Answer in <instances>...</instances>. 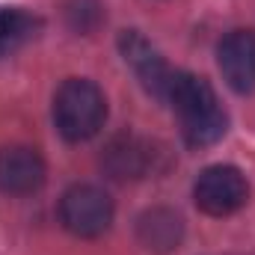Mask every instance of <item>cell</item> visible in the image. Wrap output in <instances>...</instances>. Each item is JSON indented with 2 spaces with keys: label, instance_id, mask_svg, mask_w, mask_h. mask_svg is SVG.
Here are the masks:
<instances>
[{
  "label": "cell",
  "instance_id": "1",
  "mask_svg": "<svg viewBox=\"0 0 255 255\" xmlns=\"http://www.w3.org/2000/svg\"><path fill=\"white\" fill-rule=\"evenodd\" d=\"M166 101L172 104V110L181 122V133H184L187 145L205 148V145H214L217 139H223V133L229 128V116L205 77H196L190 71H175Z\"/></svg>",
  "mask_w": 255,
  "mask_h": 255
},
{
  "label": "cell",
  "instance_id": "2",
  "mask_svg": "<svg viewBox=\"0 0 255 255\" xmlns=\"http://www.w3.org/2000/svg\"><path fill=\"white\" fill-rule=\"evenodd\" d=\"M107 119L104 92L86 77H68L54 95V125L68 142L95 136Z\"/></svg>",
  "mask_w": 255,
  "mask_h": 255
},
{
  "label": "cell",
  "instance_id": "3",
  "mask_svg": "<svg viewBox=\"0 0 255 255\" xmlns=\"http://www.w3.org/2000/svg\"><path fill=\"white\" fill-rule=\"evenodd\" d=\"M60 223L74 238H98L113 223V199L95 184H74L60 199Z\"/></svg>",
  "mask_w": 255,
  "mask_h": 255
},
{
  "label": "cell",
  "instance_id": "4",
  "mask_svg": "<svg viewBox=\"0 0 255 255\" xmlns=\"http://www.w3.org/2000/svg\"><path fill=\"white\" fill-rule=\"evenodd\" d=\"M193 199H196L199 211H205L211 217H229L247 205L250 184L238 166L217 163V166L202 169V175L193 184Z\"/></svg>",
  "mask_w": 255,
  "mask_h": 255
},
{
  "label": "cell",
  "instance_id": "5",
  "mask_svg": "<svg viewBox=\"0 0 255 255\" xmlns=\"http://www.w3.org/2000/svg\"><path fill=\"white\" fill-rule=\"evenodd\" d=\"M119 54L133 74L139 77L142 89L160 101H166V92H169V83H172V68L166 65V60L160 57V51L136 30H122L119 33Z\"/></svg>",
  "mask_w": 255,
  "mask_h": 255
},
{
  "label": "cell",
  "instance_id": "6",
  "mask_svg": "<svg viewBox=\"0 0 255 255\" xmlns=\"http://www.w3.org/2000/svg\"><path fill=\"white\" fill-rule=\"evenodd\" d=\"M101 166L116 181H139L157 169V151L136 133H119L107 142Z\"/></svg>",
  "mask_w": 255,
  "mask_h": 255
},
{
  "label": "cell",
  "instance_id": "7",
  "mask_svg": "<svg viewBox=\"0 0 255 255\" xmlns=\"http://www.w3.org/2000/svg\"><path fill=\"white\" fill-rule=\"evenodd\" d=\"M45 160L30 145H3L0 148V193L30 196L45 184Z\"/></svg>",
  "mask_w": 255,
  "mask_h": 255
},
{
  "label": "cell",
  "instance_id": "8",
  "mask_svg": "<svg viewBox=\"0 0 255 255\" xmlns=\"http://www.w3.org/2000/svg\"><path fill=\"white\" fill-rule=\"evenodd\" d=\"M217 63L226 77V83L235 92H253L255 89V33L253 30H232L220 48Z\"/></svg>",
  "mask_w": 255,
  "mask_h": 255
},
{
  "label": "cell",
  "instance_id": "9",
  "mask_svg": "<svg viewBox=\"0 0 255 255\" xmlns=\"http://www.w3.org/2000/svg\"><path fill=\"white\" fill-rule=\"evenodd\" d=\"M136 238L151 253H172L184 238V223L169 208H151L136 220Z\"/></svg>",
  "mask_w": 255,
  "mask_h": 255
},
{
  "label": "cell",
  "instance_id": "10",
  "mask_svg": "<svg viewBox=\"0 0 255 255\" xmlns=\"http://www.w3.org/2000/svg\"><path fill=\"white\" fill-rule=\"evenodd\" d=\"M42 27V18L21 6H0V60L27 45Z\"/></svg>",
  "mask_w": 255,
  "mask_h": 255
},
{
  "label": "cell",
  "instance_id": "11",
  "mask_svg": "<svg viewBox=\"0 0 255 255\" xmlns=\"http://www.w3.org/2000/svg\"><path fill=\"white\" fill-rule=\"evenodd\" d=\"M65 18H68L71 30L92 33L104 21V6H101V0H71L65 6Z\"/></svg>",
  "mask_w": 255,
  "mask_h": 255
}]
</instances>
